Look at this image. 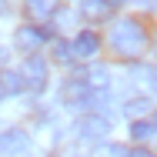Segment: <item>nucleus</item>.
<instances>
[{"mask_svg":"<svg viewBox=\"0 0 157 157\" xmlns=\"http://www.w3.org/2000/svg\"><path fill=\"white\" fill-rule=\"evenodd\" d=\"M110 44H114V50L117 54H127V57H134V54H140L144 47H147V33L144 27L137 24V20H117L114 24V30H110Z\"/></svg>","mask_w":157,"mask_h":157,"instance_id":"f257e3e1","label":"nucleus"},{"mask_svg":"<svg viewBox=\"0 0 157 157\" xmlns=\"http://www.w3.org/2000/svg\"><path fill=\"white\" fill-rule=\"evenodd\" d=\"M20 77H24V87H30V90H44V87H47V63L33 54V57H27Z\"/></svg>","mask_w":157,"mask_h":157,"instance_id":"f03ea898","label":"nucleus"},{"mask_svg":"<svg viewBox=\"0 0 157 157\" xmlns=\"http://www.w3.org/2000/svg\"><path fill=\"white\" fill-rule=\"evenodd\" d=\"M97 50H100V37H97L94 30H80L74 37V44H70V57H80V60L94 57Z\"/></svg>","mask_w":157,"mask_h":157,"instance_id":"7ed1b4c3","label":"nucleus"},{"mask_svg":"<svg viewBox=\"0 0 157 157\" xmlns=\"http://www.w3.org/2000/svg\"><path fill=\"white\" fill-rule=\"evenodd\" d=\"M44 40H47V30H44V27H33V24H24V27L17 30V37H13V44H17L20 50H40Z\"/></svg>","mask_w":157,"mask_h":157,"instance_id":"20e7f679","label":"nucleus"},{"mask_svg":"<svg viewBox=\"0 0 157 157\" xmlns=\"http://www.w3.org/2000/svg\"><path fill=\"white\" fill-rule=\"evenodd\" d=\"M27 147H30V137L24 130H3V137H0V151L3 154L13 157V154H24Z\"/></svg>","mask_w":157,"mask_h":157,"instance_id":"39448f33","label":"nucleus"},{"mask_svg":"<svg viewBox=\"0 0 157 157\" xmlns=\"http://www.w3.org/2000/svg\"><path fill=\"white\" fill-rule=\"evenodd\" d=\"M77 130H80L84 140H100V137L107 134V121H104V117H84V121L77 124Z\"/></svg>","mask_w":157,"mask_h":157,"instance_id":"423d86ee","label":"nucleus"},{"mask_svg":"<svg viewBox=\"0 0 157 157\" xmlns=\"http://www.w3.org/2000/svg\"><path fill=\"white\" fill-rule=\"evenodd\" d=\"M24 90V77H20V70H7V74H0V94H20Z\"/></svg>","mask_w":157,"mask_h":157,"instance_id":"0eeeda50","label":"nucleus"},{"mask_svg":"<svg viewBox=\"0 0 157 157\" xmlns=\"http://www.w3.org/2000/svg\"><path fill=\"white\" fill-rule=\"evenodd\" d=\"M54 10H57V0H27V13L37 20H47Z\"/></svg>","mask_w":157,"mask_h":157,"instance_id":"6e6552de","label":"nucleus"},{"mask_svg":"<svg viewBox=\"0 0 157 157\" xmlns=\"http://www.w3.org/2000/svg\"><path fill=\"white\" fill-rule=\"evenodd\" d=\"M151 134H154V124H151V121H134V124H130V137H134L137 144L147 140Z\"/></svg>","mask_w":157,"mask_h":157,"instance_id":"1a4fd4ad","label":"nucleus"},{"mask_svg":"<svg viewBox=\"0 0 157 157\" xmlns=\"http://www.w3.org/2000/svg\"><path fill=\"white\" fill-rule=\"evenodd\" d=\"M124 110H127V114H130V117H137L140 110H147V100H140V97H137V100H130V104H127Z\"/></svg>","mask_w":157,"mask_h":157,"instance_id":"9d476101","label":"nucleus"},{"mask_svg":"<svg viewBox=\"0 0 157 157\" xmlns=\"http://www.w3.org/2000/svg\"><path fill=\"white\" fill-rule=\"evenodd\" d=\"M124 157H151V154H147L144 147H134V151H130V154H124Z\"/></svg>","mask_w":157,"mask_h":157,"instance_id":"9b49d317","label":"nucleus"},{"mask_svg":"<svg viewBox=\"0 0 157 157\" xmlns=\"http://www.w3.org/2000/svg\"><path fill=\"white\" fill-rule=\"evenodd\" d=\"M151 124H154V130H157V114H154V121H151Z\"/></svg>","mask_w":157,"mask_h":157,"instance_id":"f8f14e48","label":"nucleus"}]
</instances>
